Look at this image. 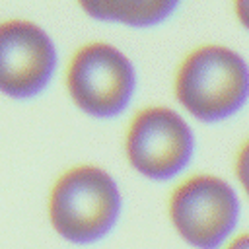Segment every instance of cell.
Wrapping results in <instances>:
<instances>
[{"instance_id": "cell-5", "label": "cell", "mask_w": 249, "mask_h": 249, "mask_svg": "<svg viewBox=\"0 0 249 249\" xmlns=\"http://www.w3.org/2000/svg\"><path fill=\"white\" fill-rule=\"evenodd\" d=\"M62 80L72 105L95 121L128 115L140 86L130 54L107 39L78 45L64 64Z\"/></svg>"}, {"instance_id": "cell-9", "label": "cell", "mask_w": 249, "mask_h": 249, "mask_svg": "<svg viewBox=\"0 0 249 249\" xmlns=\"http://www.w3.org/2000/svg\"><path fill=\"white\" fill-rule=\"evenodd\" d=\"M233 21L249 35V0H230Z\"/></svg>"}, {"instance_id": "cell-10", "label": "cell", "mask_w": 249, "mask_h": 249, "mask_svg": "<svg viewBox=\"0 0 249 249\" xmlns=\"http://www.w3.org/2000/svg\"><path fill=\"white\" fill-rule=\"evenodd\" d=\"M220 249H249V230H237Z\"/></svg>"}, {"instance_id": "cell-7", "label": "cell", "mask_w": 249, "mask_h": 249, "mask_svg": "<svg viewBox=\"0 0 249 249\" xmlns=\"http://www.w3.org/2000/svg\"><path fill=\"white\" fill-rule=\"evenodd\" d=\"M78 10L105 25L148 31L165 25L181 8L183 0H74Z\"/></svg>"}, {"instance_id": "cell-1", "label": "cell", "mask_w": 249, "mask_h": 249, "mask_svg": "<svg viewBox=\"0 0 249 249\" xmlns=\"http://www.w3.org/2000/svg\"><path fill=\"white\" fill-rule=\"evenodd\" d=\"M171 95L193 123H228L249 105V60L228 43L193 45L173 68Z\"/></svg>"}, {"instance_id": "cell-4", "label": "cell", "mask_w": 249, "mask_h": 249, "mask_svg": "<svg viewBox=\"0 0 249 249\" xmlns=\"http://www.w3.org/2000/svg\"><path fill=\"white\" fill-rule=\"evenodd\" d=\"M241 208L233 181L208 169L187 171L165 198L169 228L189 249H220L241 228Z\"/></svg>"}, {"instance_id": "cell-3", "label": "cell", "mask_w": 249, "mask_h": 249, "mask_svg": "<svg viewBox=\"0 0 249 249\" xmlns=\"http://www.w3.org/2000/svg\"><path fill=\"white\" fill-rule=\"evenodd\" d=\"M121 150L134 175L171 185L191 171L196 154L195 123L177 105L144 103L128 113Z\"/></svg>"}, {"instance_id": "cell-6", "label": "cell", "mask_w": 249, "mask_h": 249, "mask_svg": "<svg viewBox=\"0 0 249 249\" xmlns=\"http://www.w3.org/2000/svg\"><path fill=\"white\" fill-rule=\"evenodd\" d=\"M58 70V49L51 33L33 19L0 21V93L12 99L41 95Z\"/></svg>"}, {"instance_id": "cell-2", "label": "cell", "mask_w": 249, "mask_h": 249, "mask_svg": "<svg viewBox=\"0 0 249 249\" xmlns=\"http://www.w3.org/2000/svg\"><path fill=\"white\" fill-rule=\"evenodd\" d=\"M124 195L101 163L80 161L62 169L47 193V220L66 243L89 247L105 241L121 224Z\"/></svg>"}, {"instance_id": "cell-8", "label": "cell", "mask_w": 249, "mask_h": 249, "mask_svg": "<svg viewBox=\"0 0 249 249\" xmlns=\"http://www.w3.org/2000/svg\"><path fill=\"white\" fill-rule=\"evenodd\" d=\"M231 181L241 198L249 202V134L241 138L231 158Z\"/></svg>"}]
</instances>
